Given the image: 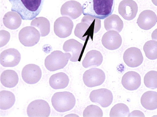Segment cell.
I'll return each mask as SVG.
<instances>
[{
  "label": "cell",
  "instance_id": "1",
  "mask_svg": "<svg viewBox=\"0 0 157 117\" xmlns=\"http://www.w3.org/2000/svg\"><path fill=\"white\" fill-rule=\"evenodd\" d=\"M12 11L17 12L24 20H31L40 13L45 0H9Z\"/></svg>",
  "mask_w": 157,
  "mask_h": 117
},
{
  "label": "cell",
  "instance_id": "2",
  "mask_svg": "<svg viewBox=\"0 0 157 117\" xmlns=\"http://www.w3.org/2000/svg\"><path fill=\"white\" fill-rule=\"evenodd\" d=\"M115 0H87L82 6L84 16L104 19L113 12Z\"/></svg>",
  "mask_w": 157,
  "mask_h": 117
},
{
  "label": "cell",
  "instance_id": "3",
  "mask_svg": "<svg viewBox=\"0 0 157 117\" xmlns=\"http://www.w3.org/2000/svg\"><path fill=\"white\" fill-rule=\"evenodd\" d=\"M100 19L90 16H85L81 22L77 24L75 34L77 37L83 41L92 39L93 35L99 31L101 28Z\"/></svg>",
  "mask_w": 157,
  "mask_h": 117
},
{
  "label": "cell",
  "instance_id": "4",
  "mask_svg": "<svg viewBox=\"0 0 157 117\" xmlns=\"http://www.w3.org/2000/svg\"><path fill=\"white\" fill-rule=\"evenodd\" d=\"M52 102L54 108L57 111L63 113L74 108L76 99L74 95L70 92H58L53 96Z\"/></svg>",
  "mask_w": 157,
  "mask_h": 117
},
{
  "label": "cell",
  "instance_id": "5",
  "mask_svg": "<svg viewBox=\"0 0 157 117\" xmlns=\"http://www.w3.org/2000/svg\"><path fill=\"white\" fill-rule=\"evenodd\" d=\"M71 57L70 53H63L60 51H54L46 58L45 66L48 70L52 72L63 69Z\"/></svg>",
  "mask_w": 157,
  "mask_h": 117
},
{
  "label": "cell",
  "instance_id": "6",
  "mask_svg": "<svg viewBox=\"0 0 157 117\" xmlns=\"http://www.w3.org/2000/svg\"><path fill=\"white\" fill-rule=\"evenodd\" d=\"M51 108L48 102L43 100H34L29 104L27 113L29 117H47L51 113Z\"/></svg>",
  "mask_w": 157,
  "mask_h": 117
},
{
  "label": "cell",
  "instance_id": "7",
  "mask_svg": "<svg viewBox=\"0 0 157 117\" xmlns=\"http://www.w3.org/2000/svg\"><path fill=\"white\" fill-rule=\"evenodd\" d=\"M40 32L35 27H27L19 32V39L24 46L31 47L36 44L40 40Z\"/></svg>",
  "mask_w": 157,
  "mask_h": 117
},
{
  "label": "cell",
  "instance_id": "8",
  "mask_svg": "<svg viewBox=\"0 0 157 117\" xmlns=\"http://www.w3.org/2000/svg\"><path fill=\"white\" fill-rule=\"evenodd\" d=\"M105 79V73L97 68H92L86 71L83 76V80L88 87H92L100 86Z\"/></svg>",
  "mask_w": 157,
  "mask_h": 117
},
{
  "label": "cell",
  "instance_id": "9",
  "mask_svg": "<svg viewBox=\"0 0 157 117\" xmlns=\"http://www.w3.org/2000/svg\"><path fill=\"white\" fill-rule=\"evenodd\" d=\"M74 24L69 17L63 16L58 18L54 23V31L59 37L65 38L71 35Z\"/></svg>",
  "mask_w": 157,
  "mask_h": 117
},
{
  "label": "cell",
  "instance_id": "10",
  "mask_svg": "<svg viewBox=\"0 0 157 117\" xmlns=\"http://www.w3.org/2000/svg\"><path fill=\"white\" fill-rule=\"evenodd\" d=\"M90 98L92 102L99 104L104 108L110 106L113 99L111 91L106 89L93 90L91 92Z\"/></svg>",
  "mask_w": 157,
  "mask_h": 117
},
{
  "label": "cell",
  "instance_id": "11",
  "mask_svg": "<svg viewBox=\"0 0 157 117\" xmlns=\"http://www.w3.org/2000/svg\"><path fill=\"white\" fill-rule=\"evenodd\" d=\"M42 74L40 67L33 64L26 66L23 68L22 72L23 80L26 83L29 84L36 83L40 80Z\"/></svg>",
  "mask_w": 157,
  "mask_h": 117
},
{
  "label": "cell",
  "instance_id": "12",
  "mask_svg": "<svg viewBox=\"0 0 157 117\" xmlns=\"http://www.w3.org/2000/svg\"><path fill=\"white\" fill-rule=\"evenodd\" d=\"M21 59L20 53L14 48L4 50L0 55L1 64L4 67L16 66L19 64Z\"/></svg>",
  "mask_w": 157,
  "mask_h": 117
},
{
  "label": "cell",
  "instance_id": "13",
  "mask_svg": "<svg viewBox=\"0 0 157 117\" xmlns=\"http://www.w3.org/2000/svg\"><path fill=\"white\" fill-rule=\"evenodd\" d=\"M138 10V6L133 0H123L120 3L118 8L121 16L128 21L135 18Z\"/></svg>",
  "mask_w": 157,
  "mask_h": 117
},
{
  "label": "cell",
  "instance_id": "14",
  "mask_svg": "<svg viewBox=\"0 0 157 117\" xmlns=\"http://www.w3.org/2000/svg\"><path fill=\"white\" fill-rule=\"evenodd\" d=\"M123 58L126 64L132 68L139 66L144 61V57L140 50L136 47L127 49L124 53Z\"/></svg>",
  "mask_w": 157,
  "mask_h": 117
},
{
  "label": "cell",
  "instance_id": "15",
  "mask_svg": "<svg viewBox=\"0 0 157 117\" xmlns=\"http://www.w3.org/2000/svg\"><path fill=\"white\" fill-rule=\"evenodd\" d=\"M61 13L63 16L75 20L80 17L83 13L82 6L77 1H68L63 4L61 9Z\"/></svg>",
  "mask_w": 157,
  "mask_h": 117
},
{
  "label": "cell",
  "instance_id": "16",
  "mask_svg": "<svg viewBox=\"0 0 157 117\" xmlns=\"http://www.w3.org/2000/svg\"><path fill=\"white\" fill-rule=\"evenodd\" d=\"M103 46L108 50H114L121 46L122 40L119 33L116 31H108L103 36L101 40Z\"/></svg>",
  "mask_w": 157,
  "mask_h": 117
},
{
  "label": "cell",
  "instance_id": "17",
  "mask_svg": "<svg viewBox=\"0 0 157 117\" xmlns=\"http://www.w3.org/2000/svg\"><path fill=\"white\" fill-rule=\"evenodd\" d=\"M157 22V16L155 13L150 10H146L140 14L137 23L140 28L149 30L155 26Z\"/></svg>",
  "mask_w": 157,
  "mask_h": 117
},
{
  "label": "cell",
  "instance_id": "18",
  "mask_svg": "<svg viewBox=\"0 0 157 117\" xmlns=\"http://www.w3.org/2000/svg\"><path fill=\"white\" fill-rule=\"evenodd\" d=\"M83 45L75 39H71L66 41L63 46L65 53H70L71 55L70 61L77 62L78 61L81 55Z\"/></svg>",
  "mask_w": 157,
  "mask_h": 117
},
{
  "label": "cell",
  "instance_id": "19",
  "mask_svg": "<svg viewBox=\"0 0 157 117\" xmlns=\"http://www.w3.org/2000/svg\"><path fill=\"white\" fill-rule=\"evenodd\" d=\"M121 83L126 90H135L138 89L141 85V76L136 72L129 71L126 73L123 76Z\"/></svg>",
  "mask_w": 157,
  "mask_h": 117
},
{
  "label": "cell",
  "instance_id": "20",
  "mask_svg": "<svg viewBox=\"0 0 157 117\" xmlns=\"http://www.w3.org/2000/svg\"><path fill=\"white\" fill-rule=\"evenodd\" d=\"M103 60L101 53L99 51L93 50L87 53L82 61V65L86 68L98 67L101 65Z\"/></svg>",
  "mask_w": 157,
  "mask_h": 117
},
{
  "label": "cell",
  "instance_id": "21",
  "mask_svg": "<svg viewBox=\"0 0 157 117\" xmlns=\"http://www.w3.org/2000/svg\"><path fill=\"white\" fill-rule=\"evenodd\" d=\"M69 81L68 76L65 73L60 72L52 76L49 81V83L54 89H61L67 87Z\"/></svg>",
  "mask_w": 157,
  "mask_h": 117
},
{
  "label": "cell",
  "instance_id": "22",
  "mask_svg": "<svg viewBox=\"0 0 157 117\" xmlns=\"http://www.w3.org/2000/svg\"><path fill=\"white\" fill-rule=\"evenodd\" d=\"M4 25L11 30H15L20 27L22 18L19 14L14 12H9L5 15L3 18Z\"/></svg>",
  "mask_w": 157,
  "mask_h": 117
},
{
  "label": "cell",
  "instance_id": "23",
  "mask_svg": "<svg viewBox=\"0 0 157 117\" xmlns=\"http://www.w3.org/2000/svg\"><path fill=\"white\" fill-rule=\"evenodd\" d=\"M104 25L107 31L114 30L120 33L123 28L124 23L118 16L113 14L105 19Z\"/></svg>",
  "mask_w": 157,
  "mask_h": 117
},
{
  "label": "cell",
  "instance_id": "24",
  "mask_svg": "<svg viewBox=\"0 0 157 117\" xmlns=\"http://www.w3.org/2000/svg\"><path fill=\"white\" fill-rule=\"evenodd\" d=\"M1 81L5 87L12 88L18 83L19 77L17 73L13 70H5L1 76Z\"/></svg>",
  "mask_w": 157,
  "mask_h": 117
},
{
  "label": "cell",
  "instance_id": "25",
  "mask_svg": "<svg viewBox=\"0 0 157 117\" xmlns=\"http://www.w3.org/2000/svg\"><path fill=\"white\" fill-rule=\"evenodd\" d=\"M141 103L147 110H153L157 109V92L150 91L144 93L141 97Z\"/></svg>",
  "mask_w": 157,
  "mask_h": 117
},
{
  "label": "cell",
  "instance_id": "26",
  "mask_svg": "<svg viewBox=\"0 0 157 117\" xmlns=\"http://www.w3.org/2000/svg\"><path fill=\"white\" fill-rule=\"evenodd\" d=\"M31 25L37 28L41 37H46L50 31V24L48 20L44 17H39L34 19Z\"/></svg>",
  "mask_w": 157,
  "mask_h": 117
},
{
  "label": "cell",
  "instance_id": "27",
  "mask_svg": "<svg viewBox=\"0 0 157 117\" xmlns=\"http://www.w3.org/2000/svg\"><path fill=\"white\" fill-rule=\"evenodd\" d=\"M15 96L11 92L3 90L0 92V109L7 110L11 108L15 102Z\"/></svg>",
  "mask_w": 157,
  "mask_h": 117
},
{
  "label": "cell",
  "instance_id": "28",
  "mask_svg": "<svg viewBox=\"0 0 157 117\" xmlns=\"http://www.w3.org/2000/svg\"><path fill=\"white\" fill-rule=\"evenodd\" d=\"M144 50L146 57L151 60L157 58V41L154 40L148 41L145 43Z\"/></svg>",
  "mask_w": 157,
  "mask_h": 117
},
{
  "label": "cell",
  "instance_id": "29",
  "mask_svg": "<svg viewBox=\"0 0 157 117\" xmlns=\"http://www.w3.org/2000/svg\"><path fill=\"white\" fill-rule=\"evenodd\" d=\"M130 114V110L126 105L118 104L112 107L110 112L111 117H124L128 116Z\"/></svg>",
  "mask_w": 157,
  "mask_h": 117
},
{
  "label": "cell",
  "instance_id": "30",
  "mask_svg": "<svg viewBox=\"0 0 157 117\" xmlns=\"http://www.w3.org/2000/svg\"><path fill=\"white\" fill-rule=\"evenodd\" d=\"M145 86L149 88L154 90L157 88V71H150L145 75L144 79Z\"/></svg>",
  "mask_w": 157,
  "mask_h": 117
},
{
  "label": "cell",
  "instance_id": "31",
  "mask_svg": "<svg viewBox=\"0 0 157 117\" xmlns=\"http://www.w3.org/2000/svg\"><path fill=\"white\" fill-rule=\"evenodd\" d=\"M103 115V112L99 106L91 105L87 107L83 111V117H102Z\"/></svg>",
  "mask_w": 157,
  "mask_h": 117
},
{
  "label": "cell",
  "instance_id": "32",
  "mask_svg": "<svg viewBox=\"0 0 157 117\" xmlns=\"http://www.w3.org/2000/svg\"><path fill=\"white\" fill-rule=\"evenodd\" d=\"M0 47L2 48L6 45L9 42L10 38V34L7 31L2 30L0 31Z\"/></svg>",
  "mask_w": 157,
  "mask_h": 117
},
{
  "label": "cell",
  "instance_id": "33",
  "mask_svg": "<svg viewBox=\"0 0 157 117\" xmlns=\"http://www.w3.org/2000/svg\"><path fill=\"white\" fill-rule=\"evenodd\" d=\"M145 117L144 114L142 112L139 110H135L129 114L128 117Z\"/></svg>",
  "mask_w": 157,
  "mask_h": 117
},
{
  "label": "cell",
  "instance_id": "34",
  "mask_svg": "<svg viewBox=\"0 0 157 117\" xmlns=\"http://www.w3.org/2000/svg\"><path fill=\"white\" fill-rule=\"evenodd\" d=\"M152 40L157 41V28L153 31L151 34Z\"/></svg>",
  "mask_w": 157,
  "mask_h": 117
},
{
  "label": "cell",
  "instance_id": "35",
  "mask_svg": "<svg viewBox=\"0 0 157 117\" xmlns=\"http://www.w3.org/2000/svg\"><path fill=\"white\" fill-rule=\"evenodd\" d=\"M151 1L155 6H157V0H151Z\"/></svg>",
  "mask_w": 157,
  "mask_h": 117
}]
</instances>
